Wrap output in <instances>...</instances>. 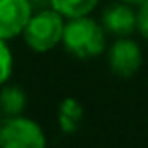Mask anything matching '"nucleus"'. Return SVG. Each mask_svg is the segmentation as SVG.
<instances>
[{
  "mask_svg": "<svg viewBox=\"0 0 148 148\" xmlns=\"http://www.w3.org/2000/svg\"><path fill=\"white\" fill-rule=\"evenodd\" d=\"M45 133L40 124L25 116H8L0 124V146L4 148H43Z\"/></svg>",
  "mask_w": 148,
  "mask_h": 148,
  "instance_id": "nucleus-3",
  "label": "nucleus"
},
{
  "mask_svg": "<svg viewBox=\"0 0 148 148\" xmlns=\"http://www.w3.org/2000/svg\"><path fill=\"white\" fill-rule=\"evenodd\" d=\"M122 2H127V4H139V6H141L145 0H122Z\"/></svg>",
  "mask_w": 148,
  "mask_h": 148,
  "instance_id": "nucleus-12",
  "label": "nucleus"
},
{
  "mask_svg": "<svg viewBox=\"0 0 148 148\" xmlns=\"http://www.w3.org/2000/svg\"><path fill=\"white\" fill-rule=\"evenodd\" d=\"M107 62L111 73H114L116 77H122V79H130L143 66V51L137 41L124 36L111 45Z\"/></svg>",
  "mask_w": 148,
  "mask_h": 148,
  "instance_id": "nucleus-4",
  "label": "nucleus"
},
{
  "mask_svg": "<svg viewBox=\"0 0 148 148\" xmlns=\"http://www.w3.org/2000/svg\"><path fill=\"white\" fill-rule=\"evenodd\" d=\"M0 124H2V118H0Z\"/></svg>",
  "mask_w": 148,
  "mask_h": 148,
  "instance_id": "nucleus-13",
  "label": "nucleus"
},
{
  "mask_svg": "<svg viewBox=\"0 0 148 148\" xmlns=\"http://www.w3.org/2000/svg\"><path fill=\"white\" fill-rule=\"evenodd\" d=\"M26 107V94L21 86H4L0 90V112L6 116H17Z\"/></svg>",
  "mask_w": 148,
  "mask_h": 148,
  "instance_id": "nucleus-8",
  "label": "nucleus"
},
{
  "mask_svg": "<svg viewBox=\"0 0 148 148\" xmlns=\"http://www.w3.org/2000/svg\"><path fill=\"white\" fill-rule=\"evenodd\" d=\"M64 26V15H60L56 10H43L38 11L36 15L32 13L30 21L23 30V36H25L26 45L32 51L47 53L58 43H62Z\"/></svg>",
  "mask_w": 148,
  "mask_h": 148,
  "instance_id": "nucleus-2",
  "label": "nucleus"
},
{
  "mask_svg": "<svg viewBox=\"0 0 148 148\" xmlns=\"http://www.w3.org/2000/svg\"><path fill=\"white\" fill-rule=\"evenodd\" d=\"M11 69H13V56L11 51L4 43V40H0V86L6 84V81L10 79Z\"/></svg>",
  "mask_w": 148,
  "mask_h": 148,
  "instance_id": "nucleus-10",
  "label": "nucleus"
},
{
  "mask_svg": "<svg viewBox=\"0 0 148 148\" xmlns=\"http://www.w3.org/2000/svg\"><path fill=\"white\" fill-rule=\"evenodd\" d=\"M62 43L69 54L81 60L94 58L105 49V28L88 15L73 17L64 26Z\"/></svg>",
  "mask_w": 148,
  "mask_h": 148,
  "instance_id": "nucleus-1",
  "label": "nucleus"
},
{
  "mask_svg": "<svg viewBox=\"0 0 148 148\" xmlns=\"http://www.w3.org/2000/svg\"><path fill=\"white\" fill-rule=\"evenodd\" d=\"M137 30L141 32V36L148 40V0L141 4L137 11Z\"/></svg>",
  "mask_w": 148,
  "mask_h": 148,
  "instance_id": "nucleus-11",
  "label": "nucleus"
},
{
  "mask_svg": "<svg viewBox=\"0 0 148 148\" xmlns=\"http://www.w3.org/2000/svg\"><path fill=\"white\" fill-rule=\"evenodd\" d=\"M98 4L99 0H51L53 10H56L60 15H64L68 19L92 13Z\"/></svg>",
  "mask_w": 148,
  "mask_h": 148,
  "instance_id": "nucleus-9",
  "label": "nucleus"
},
{
  "mask_svg": "<svg viewBox=\"0 0 148 148\" xmlns=\"http://www.w3.org/2000/svg\"><path fill=\"white\" fill-rule=\"evenodd\" d=\"M32 17V6L28 0H0V40L23 34L26 23Z\"/></svg>",
  "mask_w": 148,
  "mask_h": 148,
  "instance_id": "nucleus-5",
  "label": "nucleus"
},
{
  "mask_svg": "<svg viewBox=\"0 0 148 148\" xmlns=\"http://www.w3.org/2000/svg\"><path fill=\"white\" fill-rule=\"evenodd\" d=\"M83 105L73 98H66L58 107V124L64 133H75L83 120Z\"/></svg>",
  "mask_w": 148,
  "mask_h": 148,
  "instance_id": "nucleus-7",
  "label": "nucleus"
},
{
  "mask_svg": "<svg viewBox=\"0 0 148 148\" xmlns=\"http://www.w3.org/2000/svg\"><path fill=\"white\" fill-rule=\"evenodd\" d=\"M101 25L107 32L114 36H130L137 28V13L130 8L127 2L122 4H112L101 15Z\"/></svg>",
  "mask_w": 148,
  "mask_h": 148,
  "instance_id": "nucleus-6",
  "label": "nucleus"
}]
</instances>
